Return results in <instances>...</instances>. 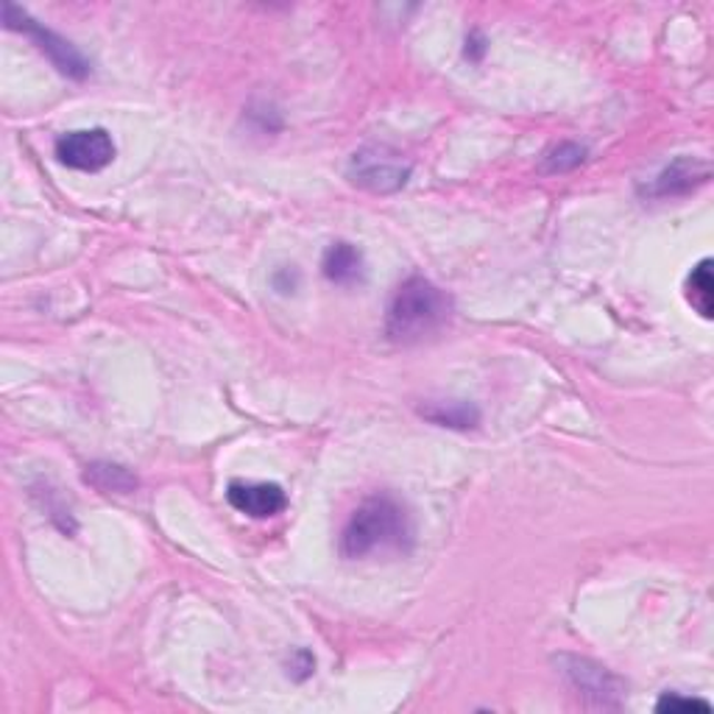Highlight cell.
<instances>
[{
	"instance_id": "1",
	"label": "cell",
	"mask_w": 714,
	"mask_h": 714,
	"mask_svg": "<svg viewBox=\"0 0 714 714\" xmlns=\"http://www.w3.org/2000/svg\"><path fill=\"white\" fill-rule=\"evenodd\" d=\"M410 542H414V525L405 505L391 494H375L351 510L349 522L340 530L338 547L344 558L360 562L375 553L408 551Z\"/></svg>"
},
{
	"instance_id": "2",
	"label": "cell",
	"mask_w": 714,
	"mask_h": 714,
	"mask_svg": "<svg viewBox=\"0 0 714 714\" xmlns=\"http://www.w3.org/2000/svg\"><path fill=\"white\" fill-rule=\"evenodd\" d=\"M453 316V299L425 277H408L386 313V335L394 344H419L436 335Z\"/></svg>"
},
{
	"instance_id": "3",
	"label": "cell",
	"mask_w": 714,
	"mask_h": 714,
	"mask_svg": "<svg viewBox=\"0 0 714 714\" xmlns=\"http://www.w3.org/2000/svg\"><path fill=\"white\" fill-rule=\"evenodd\" d=\"M3 23H7L9 31H20V34L29 37V40L51 59V65L62 76H68V79L73 81H85L87 76H90L92 68L85 59V53H81L73 42L65 40L62 34L37 23L26 9L14 7V3H3Z\"/></svg>"
},
{
	"instance_id": "4",
	"label": "cell",
	"mask_w": 714,
	"mask_h": 714,
	"mask_svg": "<svg viewBox=\"0 0 714 714\" xmlns=\"http://www.w3.org/2000/svg\"><path fill=\"white\" fill-rule=\"evenodd\" d=\"M349 182L369 194H397L408 185L410 165L403 162L397 151L386 146H369L351 153L349 168H346Z\"/></svg>"
},
{
	"instance_id": "5",
	"label": "cell",
	"mask_w": 714,
	"mask_h": 714,
	"mask_svg": "<svg viewBox=\"0 0 714 714\" xmlns=\"http://www.w3.org/2000/svg\"><path fill=\"white\" fill-rule=\"evenodd\" d=\"M556 664L562 667V675L567 678V684L578 692L584 701H589L592 706L603 708H619L625 701V684L619 675H614L612 670L603 664L592 662L584 656H558Z\"/></svg>"
},
{
	"instance_id": "6",
	"label": "cell",
	"mask_w": 714,
	"mask_h": 714,
	"mask_svg": "<svg viewBox=\"0 0 714 714\" xmlns=\"http://www.w3.org/2000/svg\"><path fill=\"white\" fill-rule=\"evenodd\" d=\"M57 159L70 170L98 173L115 159V140L107 129L68 131L57 140Z\"/></svg>"
},
{
	"instance_id": "7",
	"label": "cell",
	"mask_w": 714,
	"mask_h": 714,
	"mask_svg": "<svg viewBox=\"0 0 714 714\" xmlns=\"http://www.w3.org/2000/svg\"><path fill=\"white\" fill-rule=\"evenodd\" d=\"M227 499L238 514L249 519H271L288 508V494L279 483L232 480L227 486Z\"/></svg>"
},
{
	"instance_id": "8",
	"label": "cell",
	"mask_w": 714,
	"mask_h": 714,
	"mask_svg": "<svg viewBox=\"0 0 714 714\" xmlns=\"http://www.w3.org/2000/svg\"><path fill=\"white\" fill-rule=\"evenodd\" d=\"M708 179H712V168H708L706 159L678 157L653 179L647 194L656 196V199H675V196H686L692 190L703 188Z\"/></svg>"
},
{
	"instance_id": "9",
	"label": "cell",
	"mask_w": 714,
	"mask_h": 714,
	"mask_svg": "<svg viewBox=\"0 0 714 714\" xmlns=\"http://www.w3.org/2000/svg\"><path fill=\"white\" fill-rule=\"evenodd\" d=\"M321 271L329 282L335 285H349L364 282V251L357 249L349 240H335L327 251H324Z\"/></svg>"
},
{
	"instance_id": "10",
	"label": "cell",
	"mask_w": 714,
	"mask_h": 714,
	"mask_svg": "<svg viewBox=\"0 0 714 714\" xmlns=\"http://www.w3.org/2000/svg\"><path fill=\"white\" fill-rule=\"evenodd\" d=\"M419 414L427 422L438 427H449V430H472L480 425V410L472 403H460V399H442V403H425Z\"/></svg>"
},
{
	"instance_id": "11",
	"label": "cell",
	"mask_w": 714,
	"mask_h": 714,
	"mask_svg": "<svg viewBox=\"0 0 714 714\" xmlns=\"http://www.w3.org/2000/svg\"><path fill=\"white\" fill-rule=\"evenodd\" d=\"M85 483H90L101 494H131L140 486V480L126 466L109 464V460H96V464L87 466Z\"/></svg>"
},
{
	"instance_id": "12",
	"label": "cell",
	"mask_w": 714,
	"mask_h": 714,
	"mask_svg": "<svg viewBox=\"0 0 714 714\" xmlns=\"http://www.w3.org/2000/svg\"><path fill=\"white\" fill-rule=\"evenodd\" d=\"M686 301H690L692 310L701 318L714 316V277H712V260L703 257L695 268L690 271L684 282Z\"/></svg>"
},
{
	"instance_id": "13",
	"label": "cell",
	"mask_w": 714,
	"mask_h": 714,
	"mask_svg": "<svg viewBox=\"0 0 714 714\" xmlns=\"http://www.w3.org/2000/svg\"><path fill=\"white\" fill-rule=\"evenodd\" d=\"M586 153H589V148L581 146V142H573V140L558 142V146L547 148L545 151V157H542L539 162V173H547V176L569 173V170L581 168V165L586 162Z\"/></svg>"
},
{
	"instance_id": "14",
	"label": "cell",
	"mask_w": 714,
	"mask_h": 714,
	"mask_svg": "<svg viewBox=\"0 0 714 714\" xmlns=\"http://www.w3.org/2000/svg\"><path fill=\"white\" fill-rule=\"evenodd\" d=\"M656 712H712V703L703 701V697L681 695V692H664L656 703Z\"/></svg>"
},
{
	"instance_id": "15",
	"label": "cell",
	"mask_w": 714,
	"mask_h": 714,
	"mask_svg": "<svg viewBox=\"0 0 714 714\" xmlns=\"http://www.w3.org/2000/svg\"><path fill=\"white\" fill-rule=\"evenodd\" d=\"M271 282L279 294H294V290L299 288V271H296L294 266H282L277 274H274Z\"/></svg>"
},
{
	"instance_id": "16",
	"label": "cell",
	"mask_w": 714,
	"mask_h": 714,
	"mask_svg": "<svg viewBox=\"0 0 714 714\" xmlns=\"http://www.w3.org/2000/svg\"><path fill=\"white\" fill-rule=\"evenodd\" d=\"M313 667H316V658L307 651H296L294 662H290V675H294L296 681H305L307 675H313Z\"/></svg>"
},
{
	"instance_id": "17",
	"label": "cell",
	"mask_w": 714,
	"mask_h": 714,
	"mask_svg": "<svg viewBox=\"0 0 714 714\" xmlns=\"http://www.w3.org/2000/svg\"><path fill=\"white\" fill-rule=\"evenodd\" d=\"M469 46H472V51H475L469 59H472V62H477V59H480L483 53H486V40L480 37V31H472V37H466V48H469Z\"/></svg>"
}]
</instances>
